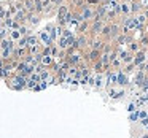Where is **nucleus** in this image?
Masks as SVG:
<instances>
[{
  "instance_id": "obj_3",
  "label": "nucleus",
  "mask_w": 148,
  "mask_h": 138,
  "mask_svg": "<svg viewBox=\"0 0 148 138\" xmlns=\"http://www.w3.org/2000/svg\"><path fill=\"white\" fill-rule=\"evenodd\" d=\"M11 37H13V38H19V33H18V30H13V32H11Z\"/></svg>"
},
{
  "instance_id": "obj_1",
  "label": "nucleus",
  "mask_w": 148,
  "mask_h": 138,
  "mask_svg": "<svg viewBox=\"0 0 148 138\" xmlns=\"http://www.w3.org/2000/svg\"><path fill=\"white\" fill-rule=\"evenodd\" d=\"M26 10H29V11H32V10H34V3H32V0H27V2H26Z\"/></svg>"
},
{
  "instance_id": "obj_2",
  "label": "nucleus",
  "mask_w": 148,
  "mask_h": 138,
  "mask_svg": "<svg viewBox=\"0 0 148 138\" xmlns=\"http://www.w3.org/2000/svg\"><path fill=\"white\" fill-rule=\"evenodd\" d=\"M29 21L32 24H37V22H38V18H37V16H29Z\"/></svg>"
}]
</instances>
